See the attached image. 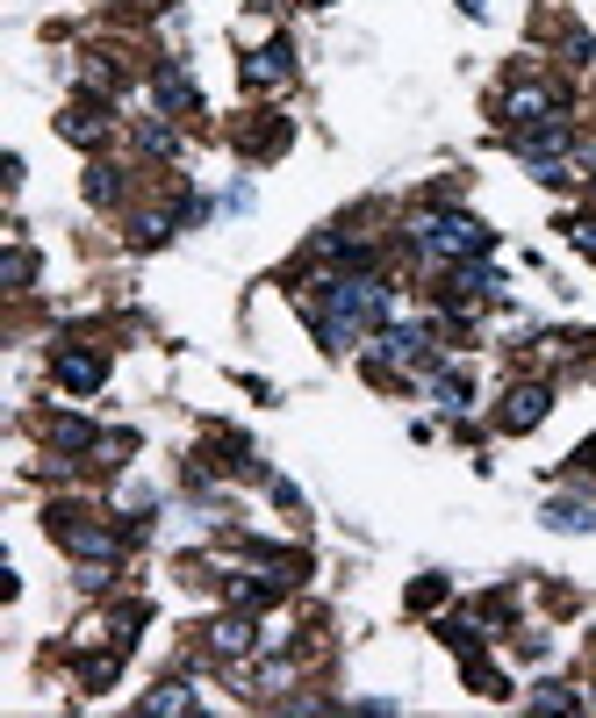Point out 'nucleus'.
Wrapping results in <instances>:
<instances>
[{
  "label": "nucleus",
  "instance_id": "f257e3e1",
  "mask_svg": "<svg viewBox=\"0 0 596 718\" xmlns=\"http://www.w3.org/2000/svg\"><path fill=\"white\" fill-rule=\"evenodd\" d=\"M381 310H388V287L374 273H345V281H324V295H316V331H324V345L345 353L381 324Z\"/></svg>",
  "mask_w": 596,
  "mask_h": 718
},
{
  "label": "nucleus",
  "instance_id": "f03ea898",
  "mask_svg": "<svg viewBox=\"0 0 596 718\" xmlns=\"http://www.w3.org/2000/svg\"><path fill=\"white\" fill-rule=\"evenodd\" d=\"M424 244L432 259H475V252H488V231L475 216H417V231H410Z\"/></svg>",
  "mask_w": 596,
  "mask_h": 718
},
{
  "label": "nucleus",
  "instance_id": "7ed1b4c3",
  "mask_svg": "<svg viewBox=\"0 0 596 718\" xmlns=\"http://www.w3.org/2000/svg\"><path fill=\"white\" fill-rule=\"evenodd\" d=\"M381 360H388V366H424V360H432L424 324H388V331H381Z\"/></svg>",
  "mask_w": 596,
  "mask_h": 718
},
{
  "label": "nucleus",
  "instance_id": "20e7f679",
  "mask_svg": "<svg viewBox=\"0 0 596 718\" xmlns=\"http://www.w3.org/2000/svg\"><path fill=\"white\" fill-rule=\"evenodd\" d=\"M287 72H295V51H287V43H266V51L244 65V87H281Z\"/></svg>",
  "mask_w": 596,
  "mask_h": 718
},
{
  "label": "nucleus",
  "instance_id": "39448f33",
  "mask_svg": "<svg viewBox=\"0 0 596 718\" xmlns=\"http://www.w3.org/2000/svg\"><path fill=\"white\" fill-rule=\"evenodd\" d=\"M554 109H560L554 87H517L511 94V122H554Z\"/></svg>",
  "mask_w": 596,
  "mask_h": 718
},
{
  "label": "nucleus",
  "instance_id": "423d86ee",
  "mask_svg": "<svg viewBox=\"0 0 596 718\" xmlns=\"http://www.w3.org/2000/svg\"><path fill=\"white\" fill-rule=\"evenodd\" d=\"M101 374H109L101 353H58V381L65 388H101Z\"/></svg>",
  "mask_w": 596,
  "mask_h": 718
},
{
  "label": "nucleus",
  "instance_id": "0eeeda50",
  "mask_svg": "<svg viewBox=\"0 0 596 718\" xmlns=\"http://www.w3.org/2000/svg\"><path fill=\"white\" fill-rule=\"evenodd\" d=\"M546 417V388H511V403H503V424L511 432H525V424Z\"/></svg>",
  "mask_w": 596,
  "mask_h": 718
},
{
  "label": "nucleus",
  "instance_id": "6e6552de",
  "mask_svg": "<svg viewBox=\"0 0 596 718\" xmlns=\"http://www.w3.org/2000/svg\"><path fill=\"white\" fill-rule=\"evenodd\" d=\"M159 101H165V109H194V80L180 65H165L159 72Z\"/></svg>",
  "mask_w": 596,
  "mask_h": 718
},
{
  "label": "nucleus",
  "instance_id": "1a4fd4ad",
  "mask_svg": "<svg viewBox=\"0 0 596 718\" xmlns=\"http://www.w3.org/2000/svg\"><path fill=\"white\" fill-rule=\"evenodd\" d=\"M101 130H109V115H101V109H72L65 115V136H72V144H101Z\"/></svg>",
  "mask_w": 596,
  "mask_h": 718
},
{
  "label": "nucleus",
  "instance_id": "9d476101",
  "mask_svg": "<svg viewBox=\"0 0 596 718\" xmlns=\"http://www.w3.org/2000/svg\"><path fill=\"white\" fill-rule=\"evenodd\" d=\"M216 654H252V625H244V618H223L216 625Z\"/></svg>",
  "mask_w": 596,
  "mask_h": 718
},
{
  "label": "nucleus",
  "instance_id": "9b49d317",
  "mask_svg": "<svg viewBox=\"0 0 596 718\" xmlns=\"http://www.w3.org/2000/svg\"><path fill=\"white\" fill-rule=\"evenodd\" d=\"M144 711H194V690L165 682V690H151V697H144Z\"/></svg>",
  "mask_w": 596,
  "mask_h": 718
},
{
  "label": "nucleus",
  "instance_id": "f8f14e48",
  "mask_svg": "<svg viewBox=\"0 0 596 718\" xmlns=\"http://www.w3.org/2000/svg\"><path fill=\"white\" fill-rule=\"evenodd\" d=\"M432 388H438V403H446V409H467V374H438Z\"/></svg>",
  "mask_w": 596,
  "mask_h": 718
}]
</instances>
